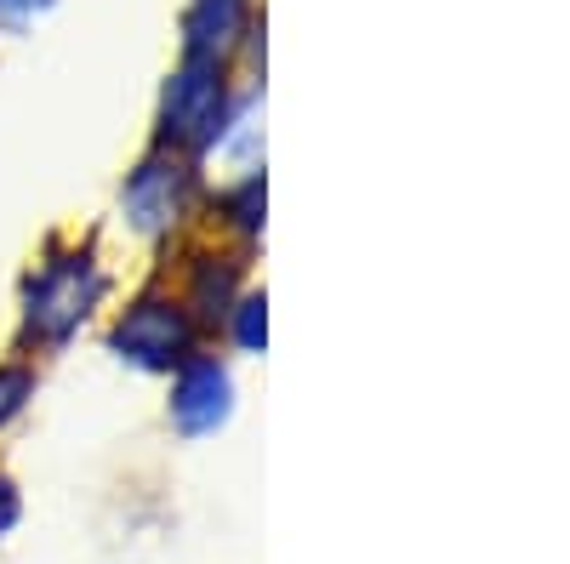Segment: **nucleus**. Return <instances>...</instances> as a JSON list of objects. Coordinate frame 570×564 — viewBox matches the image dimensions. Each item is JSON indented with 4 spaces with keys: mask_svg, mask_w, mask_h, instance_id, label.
<instances>
[{
    "mask_svg": "<svg viewBox=\"0 0 570 564\" xmlns=\"http://www.w3.org/2000/svg\"><path fill=\"white\" fill-rule=\"evenodd\" d=\"M18 525H23V485L0 467V542H7Z\"/></svg>",
    "mask_w": 570,
    "mask_h": 564,
    "instance_id": "nucleus-12",
    "label": "nucleus"
},
{
    "mask_svg": "<svg viewBox=\"0 0 570 564\" xmlns=\"http://www.w3.org/2000/svg\"><path fill=\"white\" fill-rule=\"evenodd\" d=\"M115 291V274L104 263V251L91 240H63L52 234L46 251L35 257V268L18 286V354L23 359H52L63 354L98 308Z\"/></svg>",
    "mask_w": 570,
    "mask_h": 564,
    "instance_id": "nucleus-1",
    "label": "nucleus"
},
{
    "mask_svg": "<svg viewBox=\"0 0 570 564\" xmlns=\"http://www.w3.org/2000/svg\"><path fill=\"white\" fill-rule=\"evenodd\" d=\"M35 394H40V365L23 359V354H7V359H0V439H7L18 422L29 416Z\"/></svg>",
    "mask_w": 570,
    "mask_h": 564,
    "instance_id": "nucleus-9",
    "label": "nucleus"
},
{
    "mask_svg": "<svg viewBox=\"0 0 570 564\" xmlns=\"http://www.w3.org/2000/svg\"><path fill=\"white\" fill-rule=\"evenodd\" d=\"M171 291L183 297L188 314H195L200 337H217L234 314V303L246 297V257L228 251V246H195L183 257Z\"/></svg>",
    "mask_w": 570,
    "mask_h": 564,
    "instance_id": "nucleus-6",
    "label": "nucleus"
},
{
    "mask_svg": "<svg viewBox=\"0 0 570 564\" xmlns=\"http://www.w3.org/2000/svg\"><path fill=\"white\" fill-rule=\"evenodd\" d=\"M263 206H268V188H263V171H246V177H228L217 195H206V211L212 222L228 234V240H263Z\"/></svg>",
    "mask_w": 570,
    "mask_h": 564,
    "instance_id": "nucleus-8",
    "label": "nucleus"
},
{
    "mask_svg": "<svg viewBox=\"0 0 570 564\" xmlns=\"http://www.w3.org/2000/svg\"><path fill=\"white\" fill-rule=\"evenodd\" d=\"M223 337L240 348V354H263V348H268V297H263L257 286H246V297L234 303Z\"/></svg>",
    "mask_w": 570,
    "mask_h": 564,
    "instance_id": "nucleus-10",
    "label": "nucleus"
},
{
    "mask_svg": "<svg viewBox=\"0 0 570 564\" xmlns=\"http://www.w3.org/2000/svg\"><path fill=\"white\" fill-rule=\"evenodd\" d=\"M234 399H240V388H234V365L217 348L188 354L166 376V422H171V434H183V439L223 434L234 422Z\"/></svg>",
    "mask_w": 570,
    "mask_h": 564,
    "instance_id": "nucleus-5",
    "label": "nucleus"
},
{
    "mask_svg": "<svg viewBox=\"0 0 570 564\" xmlns=\"http://www.w3.org/2000/svg\"><path fill=\"white\" fill-rule=\"evenodd\" d=\"M206 166L171 155V149H142L131 171L120 177V222L142 246H171L177 234L206 211Z\"/></svg>",
    "mask_w": 570,
    "mask_h": 564,
    "instance_id": "nucleus-3",
    "label": "nucleus"
},
{
    "mask_svg": "<svg viewBox=\"0 0 570 564\" xmlns=\"http://www.w3.org/2000/svg\"><path fill=\"white\" fill-rule=\"evenodd\" d=\"M109 354L142 376H171L188 354H200L206 337H200V325L195 314L183 308V297L166 286V279H149V286H137L115 319H109V332H104Z\"/></svg>",
    "mask_w": 570,
    "mask_h": 564,
    "instance_id": "nucleus-4",
    "label": "nucleus"
},
{
    "mask_svg": "<svg viewBox=\"0 0 570 564\" xmlns=\"http://www.w3.org/2000/svg\"><path fill=\"white\" fill-rule=\"evenodd\" d=\"M252 23H257L252 0H188L183 18H177V46H183V58L234 69V58L246 52Z\"/></svg>",
    "mask_w": 570,
    "mask_h": 564,
    "instance_id": "nucleus-7",
    "label": "nucleus"
},
{
    "mask_svg": "<svg viewBox=\"0 0 570 564\" xmlns=\"http://www.w3.org/2000/svg\"><path fill=\"white\" fill-rule=\"evenodd\" d=\"M52 7H58V0H0V34H23V29H35Z\"/></svg>",
    "mask_w": 570,
    "mask_h": 564,
    "instance_id": "nucleus-11",
    "label": "nucleus"
},
{
    "mask_svg": "<svg viewBox=\"0 0 570 564\" xmlns=\"http://www.w3.org/2000/svg\"><path fill=\"white\" fill-rule=\"evenodd\" d=\"M240 103V80L228 63H200V58H177V69L160 80L155 98V149L200 160L223 144L228 115Z\"/></svg>",
    "mask_w": 570,
    "mask_h": 564,
    "instance_id": "nucleus-2",
    "label": "nucleus"
}]
</instances>
